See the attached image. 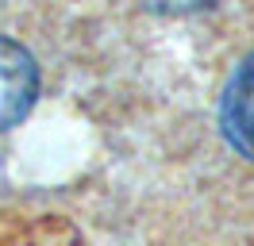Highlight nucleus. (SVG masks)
Masks as SVG:
<instances>
[{
  "instance_id": "f257e3e1",
  "label": "nucleus",
  "mask_w": 254,
  "mask_h": 246,
  "mask_svg": "<svg viewBox=\"0 0 254 246\" xmlns=\"http://www.w3.org/2000/svg\"><path fill=\"white\" fill-rule=\"evenodd\" d=\"M39 96V65L27 46L0 35V131L16 127Z\"/></svg>"
},
{
  "instance_id": "f03ea898",
  "label": "nucleus",
  "mask_w": 254,
  "mask_h": 246,
  "mask_svg": "<svg viewBox=\"0 0 254 246\" xmlns=\"http://www.w3.org/2000/svg\"><path fill=\"white\" fill-rule=\"evenodd\" d=\"M220 123H223L227 142L243 158L254 162V54H247V58L239 62V69L231 73L227 89H223Z\"/></svg>"
}]
</instances>
